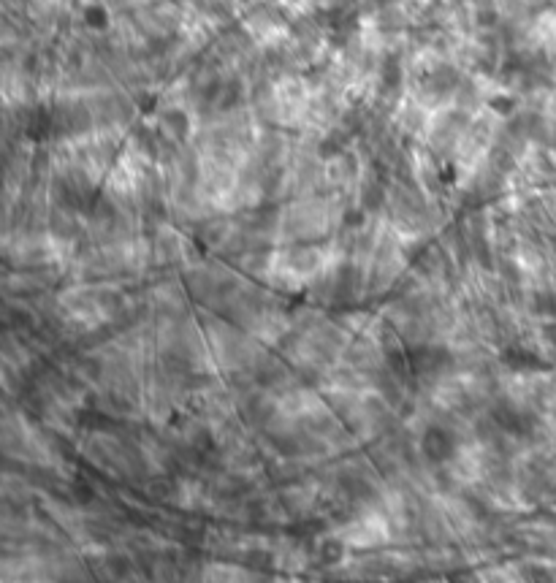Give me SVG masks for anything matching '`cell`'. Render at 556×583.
Masks as SVG:
<instances>
[{
    "label": "cell",
    "instance_id": "6da1fadb",
    "mask_svg": "<svg viewBox=\"0 0 556 583\" xmlns=\"http://www.w3.org/2000/svg\"><path fill=\"white\" fill-rule=\"evenodd\" d=\"M456 434L448 426H429L421 437V451L432 464H445L456 456Z\"/></svg>",
    "mask_w": 556,
    "mask_h": 583
},
{
    "label": "cell",
    "instance_id": "7a4b0ae2",
    "mask_svg": "<svg viewBox=\"0 0 556 583\" xmlns=\"http://www.w3.org/2000/svg\"><path fill=\"white\" fill-rule=\"evenodd\" d=\"M448 350L443 348H413L407 350V367L413 372H437V369L448 367Z\"/></svg>",
    "mask_w": 556,
    "mask_h": 583
},
{
    "label": "cell",
    "instance_id": "3957f363",
    "mask_svg": "<svg viewBox=\"0 0 556 583\" xmlns=\"http://www.w3.org/2000/svg\"><path fill=\"white\" fill-rule=\"evenodd\" d=\"M494 418H497V424L510 434H529L535 429V418L513 405L497 407V410H494Z\"/></svg>",
    "mask_w": 556,
    "mask_h": 583
}]
</instances>
